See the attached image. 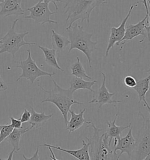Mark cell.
I'll use <instances>...</instances> for the list:
<instances>
[{
    "label": "cell",
    "instance_id": "cell-1",
    "mask_svg": "<svg viewBox=\"0 0 150 160\" xmlns=\"http://www.w3.org/2000/svg\"><path fill=\"white\" fill-rule=\"evenodd\" d=\"M108 2V0H67L63 7L64 14L67 16L66 22L68 23L66 28H70L78 20H80L82 24L84 21L89 23L92 11Z\"/></svg>",
    "mask_w": 150,
    "mask_h": 160
},
{
    "label": "cell",
    "instance_id": "cell-2",
    "mask_svg": "<svg viewBox=\"0 0 150 160\" xmlns=\"http://www.w3.org/2000/svg\"><path fill=\"white\" fill-rule=\"evenodd\" d=\"M66 32L70 41V48L68 53H70L73 49H78L83 52L87 58L89 68L92 69V53L97 49V41H93L92 38L93 34L85 31L83 27L78 24L72 26L69 28H66Z\"/></svg>",
    "mask_w": 150,
    "mask_h": 160
},
{
    "label": "cell",
    "instance_id": "cell-3",
    "mask_svg": "<svg viewBox=\"0 0 150 160\" xmlns=\"http://www.w3.org/2000/svg\"><path fill=\"white\" fill-rule=\"evenodd\" d=\"M54 87L53 89L49 91L45 89L42 86L39 85V87L42 91L48 94V96L46 99L41 102V103H51L56 106V108L62 113L64 122L66 125L68 123V116L71 107L74 104L84 105L85 103H82L76 100L73 98V92L69 89H63L57 83L56 81L51 78Z\"/></svg>",
    "mask_w": 150,
    "mask_h": 160
},
{
    "label": "cell",
    "instance_id": "cell-4",
    "mask_svg": "<svg viewBox=\"0 0 150 160\" xmlns=\"http://www.w3.org/2000/svg\"><path fill=\"white\" fill-rule=\"evenodd\" d=\"M90 127L93 128V135L90 138L85 137L89 143L90 160H118L117 156L114 155L111 146L103 140V134L100 136V132L102 131V129L96 127L92 122H90L88 124V127Z\"/></svg>",
    "mask_w": 150,
    "mask_h": 160
},
{
    "label": "cell",
    "instance_id": "cell-5",
    "mask_svg": "<svg viewBox=\"0 0 150 160\" xmlns=\"http://www.w3.org/2000/svg\"><path fill=\"white\" fill-rule=\"evenodd\" d=\"M18 20V18L15 19L7 33L5 35L4 37L1 38L0 55L8 53L14 57L22 47L36 45L35 42H28L24 40L25 37L29 34V32L20 33L16 32L15 26Z\"/></svg>",
    "mask_w": 150,
    "mask_h": 160
},
{
    "label": "cell",
    "instance_id": "cell-6",
    "mask_svg": "<svg viewBox=\"0 0 150 160\" xmlns=\"http://www.w3.org/2000/svg\"><path fill=\"white\" fill-rule=\"evenodd\" d=\"M142 126L138 132L135 149L128 157L130 160H144L150 154V119L145 118L141 112Z\"/></svg>",
    "mask_w": 150,
    "mask_h": 160
},
{
    "label": "cell",
    "instance_id": "cell-7",
    "mask_svg": "<svg viewBox=\"0 0 150 160\" xmlns=\"http://www.w3.org/2000/svg\"><path fill=\"white\" fill-rule=\"evenodd\" d=\"M27 51L28 52V57L25 60L15 62L17 64V68H19L22 70V73L17 78V82L21 79H27L30 82L31 85H33L35 80L39 77L48 76L51 78L53 76L55 75V72L51 73L41 70L38 66L36 62L33 59L31 50L28 49Z\"/></svg>",
    "mask_w": 150,
    "mask_h": 160
},
{
    "label": "cell",
    "instance_id": "cell-8",
    "mask_svg": "<svg viewBox=\"0 0 150 160\" xmlns=\"http://www.w3.org/2000/svg\"><path fill=\"white\" fill-rule=\"evenodd\" d=\"M25 11L30 12L29 15L25 16V18L32 19L37 24L41 25L49 24H58V22L51 18L52 15L56 14L57 11H51L49 8V4L39 1L35 5L28 8Z\"/></svg>",
    "mask_w": 150,
    "mask_h": 160
},
{
    "label": "cell",
    "instance_id": "cell-9",
    "mask_svg": "<svg viewBox=\"0 0 150 160\" xmlns=\"http://www.w3.org/2000/svg\"><path fill=\"white\" fill-rule=\"evenodd\" d=\"M103 76V82L101 86L97 90H94L92 99L89 102V104H96L98 106V108H100L104 104H112L122 103L121 100H114L112 97L116 94V93H110L106 86V75L101 72Z\"/></svg>",
    "mask_w": 150,
    "mask_h": 160
},
{
    "label": "cell",
    "instance_id": "cell-10",
    "mask_svg": "<svg viewBox=\"0 0 150 160\" xmlns=\"http://www.w3.org/2000/svg\"><path fill=\"white\" fill-rule=\"evenodd\" d=\"M132 127H130L127 134L124 137L120 138L118 140H114L113 152L117 155L118 160L123 153H126L128 157L135 149L136 140L132 133Z\"/></svg>",
    "mask_w": 150,
    "mask_h": 160
},
{
    "label": "cell",
    "instance_id": "cell-11",
    "mask_svg": "<svg viewBox=\"0 0 150 160\" xmlns=\"http://www.w3.org/2000/svg\"><path fill=\"white\" fill-rule=\"evenodd\" d=\"M148 18V15H146L145 17L139 21L136 24H128L126 28V31L124 37L122 38L120 43L124 45L126 42L131 41L132 39L136 38L138 36H142L144 39H142L140 42L142 43L144 41L146 38H147V33L145 29V22ZM119 43V45H120Z\"/></svg>",
    "mask_w": 150,
    "mask_h": 160
},
{
    "label": "cell",
    "instance_id": "cell-12",
    "mask_svg": "<svg viewBox=\"0 0 150 160\" xmlns=\"http://www.w3.org/2000/svg\"><path fill=\"white\" fill-rule=\"evenodd\" d=\"M134 8V5H131L130 8L128 11V14L126 17L122 21L121 24L118 27H112L110 29V35L108 39V47L106 51V57L108 55L109 51L110 49L114 47L116 44L117 46L119 45L120 42L124 36L126 31V25L128 18L131 15V12Z\"/></svg>",
    "mask_w": 150,
    "mask_h": 160
},
{
    "label": "cell",
    "instance_id": "cell-13",
    "mask_svg": "<svg viewBox=\"0 0 150 160\" xmlns=\"http://www.w3.org/2000/svg\"><path fill=\"white\" fill-rule=\"evenodd\" d=\"M118 117V114H117L112 121L107 122L108 129L107 132L103 134V140L106 142H108L110 146H111V143L113 139H114V140H119L122 137V132L127 128L131 127V123L127 126H117L116 124V122L117 121Z\"/></svg>",
    "mask_w": 150,
    "mask_h": 160
},
{
    "label": "cell",
    "instance_id": "cell-14",
    "mask_svg": "<svg viewBox=\"0 0 150 160\" xmlns=\"http://www.w3.org/2000/svg\"><path fill=\"white\" fill-rule=\"evenodd\" d=\"M22 0H5L4 2L0 4V17H8L12 15H23L25 10L21 7Z\"/></svg>",
    "mask_w": 150,
    "mask_h": 160
},
{
    "label": "cell",
    "instance_id": "cell-15",
    "mask_svg": "<svg viewBox=\"0 0 150 160\" xmlns=\"http://www.w3.org/2000/svg\"><path fill=\"white\" fill-rule=\"evenodd\" d=\"M41 147H51L52 148H55L58 150L61 151L62 152L69 154V155L74 157L76 159L79 160H90V157L89 155V143L86 142L84 140H82V147L79 150H66L65 148H61V147H56L52 146L48 144H41L39 146Z\"/></svg>",
    "mask_w": 150,
    "mask_h": 160
},
{
    "label": "cell",
    "instance_id": "cell-16",
    "mask_svg": "<svg viewBox=\"0 0 150 160\" xmlns=\"http://www.w3.org/2000/svg\"><path fill=\"white\" fill-rule=\"evenodd\" d=\"M86 112V108L81 110L79 113L77 114L75 113L73 110H70L69 113H70V119L66 125V130L69 132V134L78 130L82 127L84 122L89 124L90 122H88L84 118V114Z\"/></svg>",
    "mask_w": 150,
    "mask_h": 160
},
{
    "label": "cell",
    "instance_id": "cell-17",
    "mask_svg": "<svg viewBox=\"0 0 150 160\" xmlns=\"http://www.w3.org/2000/svg\"><path fill=\"white\" fill-rule=\"evenodd\" d=\"M31 116L29 122L31 124V129H38L43 127L53 116V114L47 115L44 112L38 113L33 108H31Z\"/></svg>",
    "mask_w": 150,
    "mask_h": 160
},
{
    "label": "cell",
    "instance_id": "cell-18",
    "mask_svg": "<svg viewBox=\"0 0 150 160\" xmlns=\"http://www.w3.org/2000/svg\"><path fill=\"white\" fill-rule=\"evenodd\" d=\"M29 130H31V127L25 128H14L13 131L9 134V136L5 139V141H7L9 144L12 146L15 152H17L20 150L19 142L21 137Z\"/></svg>",
    "mask_w": 150,
    "mask_h": 160
},
{
    "label": "cell",
    "instance_id": "cell-19",
    "mask_svg": "<svg viewBox=\"0 0 150 160\" xmlns=\"http://www.w3.org/2000/svg\"><path fill=\"white\" fill-rule=\"evenodd\" d=\"M97 82H98L96 80L87 81L84 80V79L75 77L69 82V89L73 93L76 90L80 89L88 90L91 92H93L94 90L92 88V86Z\"/></svg>",
    "mask_w": 150,
    "mask_h": 160
},
{
    "label": "cell",
    "instance_id": "cell-20",
    "mask_svg": "<svg viewBox=\"0 0 150 160\" xmlns=\"http://www.w3.org/2000/svg\"><path fill=\"white\" fill-rule=\"evenodd\" d=\"M38 48L42 50L45 57V61L49 66H52L59 71L64 72V70L61 68L59 65L57 60L56 51L55 49H49L47 47H43L41 46H38Z\"/></svg>",
    "mask_w": 150,
    "mask_h": 160
},
{
    "label": "cell",
    "instance_id": "cell-21",
    "mask_svg": "<svg viewBox=\"0 0 150 160\" xmlns=\"http://www.w3.org/2000/svg\"><path fill=\"white\" fill-rule=\"evenodd\" d=\"M51 39L53 48L58 52L63 51L70 45V41L68 38L57 33L53 29L52 30Z\"/></svg>",
    "mask_w": 150,
    "mask_h": 160
},
{
    "label": "cell",
    "instance_id": "cell-22",
    "mask_svg": "<svg viewBox=\"0 0 150 160\" xmlns=\"http://www.w3.org/2000/svg\"><path fill=\"white\" fill-rule=\"evenodd\" d=\"M150 88V75L147 78L140 79L137 82V85L132 89L135 90L139 98L138 103L145 100V95L148 92Z\"/></svg>",
    "mask_w": 150,
    "mask_h": 160
},
{
    "label": "cell",
    "instance_id": "cell-23",
    "mask_svg": "<svg viewBox=\"0 0 150 160\" xmlns=\"http://www.w3.org/2000/svg\"><path fill=\"white\" fill-rule=\"evenodd\" d=\"M76 61L73 63L70 66V69L72 71L71 75L74 76L76 78H79L82 79H92V78L89 76L86 73L84 69V67L80 61L79 58L76 57Z\"/></svg>",
    "mask_w": 150,
    "mask_h": 160
},
{
    "label": "cell",
    "instance_id": "cell-24",
    "mask_svg": "<svg viewBox=\"0 0 150 160\" xmlns=\"http://www.w3.org/2000/svg\"><path fill=\"white\" fill-rule=\"evenodd\" d=\"M14 128L12 127L11 124L3 125V127H2L0 132V144L9 136V134L12 132Z\"/></svg>",
    "mask_w": 150,
    "mask_h": 160
},
{
    "label": "cell",
    "instance_id": "cell-25",
    "mask_svg": "<svg viewBox=\"0 0 150 160\" xmlns=\"http://www.w3.org/2000/svg\"><path fill=\"white\" fill-rule=\"evenodd\" d=\"M137 81L136 80V78L132 76H126L123 79L124 84L128 88L132 89L134 88L137 85Z\"/></svg>",
    "mask_w": 150,
    "mask_h": 160
},
{
    "label": "cell",
    "instance_id": "cell-26",
    "mask_svg": "<svg viewBox=\"0 0 150 160\" xmlns=\"http://www.w3.org/2000/svg\"><path fill=\"white\" fill-rule=\"evenodd\" d=\"M31 112H29L27 108H25L23 110V113L20 118V120L22 123L29 122L30 120V118H31Z\"/></svg>",
    "mask_w": 150,
    "mask_h": 160
},
{
    "label": "cell",
    "instance_id": "cell-27",
    "mask_svg": "<svg viewBox=\"0 0 150 160\" xmlns=\"http://www.w3.org/2000/svg\"><path fill=\"white\" fill-rule=\"evenodd\" d=\"M11 120V125L14 128H22V122L20 120V119H16L15 118L11 116L9 117Z\"/></svg>",
    "mask_w": 150,
    "mask_h": 160
},
{
    "label": "cell",
    "instance_id": "cell-28",
    "mask_svg": "<svg viewBox=\"0 0 150 160\" xmlns=\"http://www.w3.org/2000/svg\"><path fill=\"white\" fill-rule=\"evenodd\" d=\"M147 2H148V3L149 4V7H150V0H147ZM148 18H149V20H148V22H147V24L148 25V26H147V25H146V26H145V29H146L147 33V38L148 39V40L150 41V12H149Z\"/></svg>",
    "mask_w": 150,
    "mask_h": 160
},
{
    "label": "cell",
    "instance_id": "cell-29",
    "mask_svg": "<svg viewBox=\"0 0 150 160\" xmlns=\"http://www.w3.org/2000/svg\"><path fill=\"white\" fill-rule=\"evenodd\" d=\"M39 147H38L37 149V150H36V152H35V154H33L32 157H30V158H27V157H25V155L23 154V157L24 160H40V158H39V155H38V153H39Z\"/></svg>",
    "mask_w": 150,
    "mask_h": 160
},
{
    "label": "cell",
    "instance_id": "cell-30",
    "mask_svg": "<svg viewBox=\"0 0 150 160\" xmlns=\"http://www.w3.org/2000/svg\"><path fill=\"white\" fill-rule=\"evenodd\" d=\"M8 89V86L0 75V92H4Z\"/></svg>",
    "mask_w": 150,
    "mask_h": 160
},
{
    "label": "cell",
    "instance_id": "cell-31",
    "mask_svg": "<svg viewBox=\"0 0 150 160\" xmlns=\"http://www.w3.org/2000/svg\"><path fill=\"white\" fill-rule=\"evenodd\" d=\"M39 1H43V2H45L48 4H49V3H52L53 4V5H55V8H56V11L58 12V6L57 5V2H63V1H62V0H39Z\"/></svg>",
    "mask_w": 150,
    "mask_h": 160
},
{
    "label": "cell",
    "instance_id": "cell-32",
    "mask_svg": "<svg viewBox=\"0 0 150 160\" xmlns=\"http://www.w3.org/2000/svg\"><path fill=\"white\" fill-rule=\"evenodd\" d=\"M136 4H142L145 7V10H146V15H149L150 11L148 10V2H147V0H142L141 1H137L136 2Z\"/></svg>",
    "mask_w": 150,
    "mask_h": 160
},
{
    "label": "cell",
    "instance_id": "cell-33",
    "mask_svg": "<svg viewBox=\"0 0 150 160\" xmlns=\"http://www.w3.org/2000/svg\"><path fill=\"white\" fill-rule=\"evenodd\" d=\"M48 148H49V150H50V152H51V158L52 159V160H57L58 159L56 158V157H55V154H54V152H53V151H52V148L51 147H48Z\"/></svg>",
    "mask_w": 150,
    "mask_h": 160
},
{
    "label": "cell",
    "instance_id": "cell-34",
    "mask_svg": "<svg viewBox=\"0 0 150 160\" xmlns=\"http://www.w3.org/2000/svg\"><path fill=\"white\" fill-rule=\"evenodd\" d=\"M15 152V151L14 150L12 149V151L9 153V156H8V157L7 158V159H5V160H12V158H13V154H14V153Z\"/></svg>",
    "mask_w": 150,
    "mask_h": 160
},
{
    "label": "cell",
    "instance_id": "cell-35",
    "mask_svg": "<svg viewBox=\"0 0 150 160\" xmlns=\"http://www.w3.org/2000/svg\"><path fill=\"white\" fill-rule=\"evenodd\" d=\"M143 102H144V106H146V108H147V110H148V112H149L150 114V106H149V104L147 103V102L146 101V99L144 100Z\"/></svg>",
    "mask_w": 150,
    "mask_h": 160
},
{
    "label": "cell",
    "instance_id": "cell-36",
    "mask_svg": "<svg viewBox=\"0 0 150 160\" xmlns=\"http://www.w3.org/2000/svg\"><path fill=\"white\" fill-rule=\"evenodd\" d=\"M4 1L5 0H0V4H2V3H3Z\"/></svg>",
    "mask_w": 150,
    "mask_h": 160
},
{
    "label": "cell",
    "instance_id": "cell-37",
    "mask_svg": "<svg viewBox=\"0 0 150 160\" xmlns=\"http://www.w3.org/2000/svg\"><path fill=\"white\" fill-rule=\"evenodd\" d=\"M2 127H3V125H1L0 124V132H1V128H2Z\"/></svg>",
    "mask_w": 150,
    "mask_h": 160
},
{
    "label": "cell",
    "instance_id": "cell-38",
    "mask_svg": "<svg viewBox=\"0 0 150 160\" xmlns=\"http://www.w3.org/2000/svg\"><path fill=\"white\" fill-rule=\"evenodd\" d=\"M147 72H150V69H148V71H147Z\"/></svg>",
    "mask_w": 150,
    "mask_h": 160
},
{
    "label": "cell",
    "instance_id": "cell-39",
    "mask_svg": "<svg viewBox=\"0 0 150 160\" xmlns=\"http://www.w3.org/2000/svg\"><path fill=\"white\" fill-rule=\"evenodd\" d=\"M1 39L0 38V45H1Z\"/></svg>",
    "mask_w": 150,
    "mask_h": 160
}]
</instances>
